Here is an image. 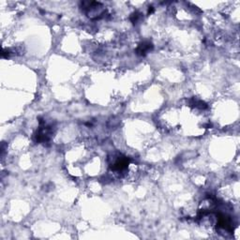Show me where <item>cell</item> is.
Returning a JSON list of instances; mask_svg holds the SVG:
<instances>
[{
  "label": "cell",
  "instance_id": "cell-1",
  "mask_svg": "<svg viewBox=\"0 0 240 240\" xmlns=\"http://www.w3.org/2000/svg\"><path fill=\"white\" fill-rule=\"evenodd\" d=\"M151 47H152L151 43H149V42H144V43H143V44H141V45L139 46V48H138V53H141V54H144L146 52H148V51L151 49Z\"/></svg>",
  "mask_w": 240,
  "mask_h": 240
}]
</instances>
